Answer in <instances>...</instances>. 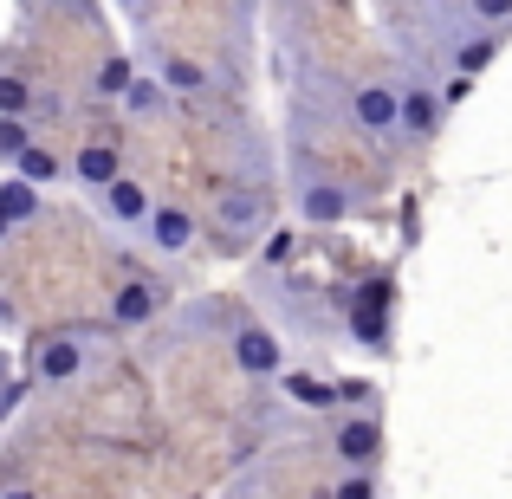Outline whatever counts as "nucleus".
<instances>
[{
	"instance_id": "f03ea898",
	"label": "nucleus",
	"mask_w": 512,
	"mask_h": 499,
	"mask_svg": "<svg viewBox=\"0 0 512 499\" xmlns=\"http://www.w3.org/2000/svg\"><path fill=\"white\" fill-rule=\"evenodd\" d=\"M85 370H91V337H78V331H59L33 350V383H46V389L78 383Z\"/></svg>"
},
{
	"instance_id": "f257e3e1",
	"label": "nucleus",
	"mask_w": 512,
	"mask_h": 499,
	"mask_svg": "<svg viewBox=\"0 0 512 499\" xmlns=\"http://www.w3.org/2000/svg\"><path fill=\"white\" fill-rule=\"evenodd\" d=\"M273 188L266 182H227L221 195H214V234L234 240V247H247V240H260L266 227H273Z\"/></svg>"
},
{
	"instance_id": "b1692460",
	"label": "nucleus",
	"mask_w": 512,
	"mask_h": 499,
	"mask_svg": "<svg viewBox=\"0 0 512 499\" xmlns=\"http://www.w3.org/2000/svg\"><path fill=\"white\" fill-rule=\"evenodd\" d=\"M467 98H474V78H461V72H454V78H441V104H448V111H461Z\"/></svg>"
},
{
	"instance_id": "5701e85b",
	"label": "nucleus",
	"mask_w": 512,
	"mask_h": 499,
	"mask_svg": "<svg viewBox=\"0 0 512 499\" xmlns=\"http://www.w3.org/2000/svg\"><path fill=\"white\" fill-rule=\"evenodd\" d=\"M26 396H33V376H26V370H13V376H7V396H0V422H20Z\"/></svg>"
},
{
	"instance_id": "4be33fe9",
	"label": "nucleus",
	"mask_w": 512,
	"mask_h": 499,
	"mask_svg": "<svg viewBox=\"0 0 512 499\" xmlns=\"http://www.w3.org/2000/svg\"><path fill=\"white\" fill-rule=\"evenodd\" d=\"M461 20L487 26V33H500V26H512V0H474V7H461Z\"/></svg>"
},
{
	"instance_id": "20e7f679",
	"label": "nucleus",
	"mask_w": 512,
	"mask_h": 499,
	"mask_svg": "<svg viewBox=\"0 0 512 499\" xmlns=\"http://www.w3.org/2000/svg\"><path fill=\"white\" fill-rule=\"evenodd\" d=\"M156 208H163V201H150V188H143L137 175H124L111 195H98V214H104V221H111V227H137V234L156 221Z\"/></svg>"
},
{
	"instance_id": "393cba45",
	"label": "nucleus",
	"mask_w": 512,
	"mask_h": 499,
	"mask_svg": "<svg viewBox=\"0 0 512 499\" xmlns=\"http://www.w3.org/2000/svg\"><path fill=\"white\" fill-rule=\"evenodd\" d=\"M331 499H376V480L370 474H344V487L331 493Z\"/></svg>"
},
{
	"instance_id": "a878e982",
	"label": "nucleus",
	"mask_w": 512,
	"mask_h": 499,
	"mask_svg": "<svg viewBox=\"0 0 512 499\" xmlns=\"http://www.w3.org/2000/svg\"><path fill=\"white\" fill-rule=\"evenodd\" d=\"M266 266H292V234H273V240H266Z\"/></svg>"
},
{
	"instance_id": "39448f33",
	"label": "nucleus",
	"mask_w": 512,
	"mask_h": 499,
	"mask_svg": "<svg viewBox=\"0 0 512 499\" xmlns=\"http://www.w3.org/2000/svg\"><path fill=\"white\" fill-rule=\"evenodd\" d=\"M143 240H150L156 253H169V260H182V253H195L201 221H195L188 208H175V201H163V208H156V221L143 227Z\"/></svg>"
},
{
	"instance_id": "f8f14e48",
	"label": "nucleus",
	"mask_w": 512,
	"mask_h": 499,
	"mask_svg": "<svg viewBox=\"0 0 512 499\" xmlns=\"http://www.w3.org/2000/svg\"><path fill=\"white\" fill-rule=\"evenodd\" d=\"M350 337H363V344H383L389 337V286L357 292V305H350Z\"/></svg>"
},
{
	"instance_id": "aec40b11",
	"label": "nucleus",
	"mask_w": 512,
	"mask_h": 499,
	"mask_svg": "<svg viewBox=\"0 0 512 499\" xmlns=\"http://www.w3.org/2000/svg\"><path fill=\"white\" fill-rule=\"evenodd\" d=\"M26 150H39V143H33V130H26L20 117H0V156H7V169L20 163Z\"/></svg>"
},
{
	"instance_id": "9b49d317",
	"label": "nucleus",
	"mask_w": 512,
	"mask_h": 499,
	"mask_svg": "<svg viewBox=\"0 0 512 499\" xmlns=\"http://www.w3.org/2000/svg\"><path fill=\"white\" fill-rule=\"evenodd\" d=\"M299 214H305V227H338L344 214H350V188H338V182H305Z\"/></svg>"
},
{
	"instance_id": "2eb2a0df",
	"label": "nucleus",
	"mask_w": 512,
	"mask_h": 499,
	"mask_svg": "<svg viewBox=\"0 0 512 499\" xmlns=\"http://www.w3.org/2000/svg\"><path fill=\"white\" fill-rule=\"evenodd\" d=\"M286 389H292V402H305V409H338V402H344L338 383H318V376H305V370H292Z\"/></svg>"
},
{
	"instance_id": "1a4fd4ad",
	"label": "nucleus",
	"mask_w": 512,
	"mask_h": 499,
	"mask_svg": "<svg viewBox=\"0 0 512 499\" xmlns=\"http://www.w3.org/2000/svg\"><path fill=\"white\" fill-rule=\"evenodd\" d=\"M441 117H448V104H441L435 85H402V137L409 143H428L441 130Z\"/></svg>"
},
{
	"instance_id": "6e6552de",
	"label": "nucleus",
	"mask_w": 512,
	"mask_h": 499,
	"mask_svg": "<svg viewBox=\"0 0 512 499\" xmlns=\"http://www.w3.org/2000/svg\"><path fill=\"white\" fill-rule=\"evenodd\" d=\"M156 312H163V292H156L150 279H124V286L111 292V325H117V331L156 325Z\"/></svg>"
},
{
	"instance_id": "ddd939ff",
	"label": "nucleus",
	"mask_w": 512,
	"mask_h": 499,
	"mask_svg": "<svg viewBox=\"0 0 512 499\" xmlns=\"http://www.w3.org/2000/svg\"><path fill=\"white\" fill-rule=\"evenodd\" d=\"M39 208H46V201H39L33 182H20V175H7V182H0V234H20Z\"/></svg>"
},
{
	"instance_id": "0eeeda50",
	"label": "nucleus",
	"mask_w": 512,
	"mask_h": 499,
	"mask_svg": "<svg viewBox=\"0 0 512 499\" xmlns=\"http://www.w3.org/2000/svg\"><path fill=\"white\" fill-rule=\"evenodd\" d=\"M234 363L247 376H286V350H279V337L266 325H240L234 331Z\"/></svg>"
},
{
	"instance_id": "6ab92c4d",
	"label": "nucleus",
	"mask_w": 512,
	"mask_h": 499,
	"mask_svg": "<svg viewBox=\"0 0 512 499\" xmlns=\"http://www.w3.org/2000/svg\"><path fill=\"white\" fill-rule=\"evenodd\" d=\"M26 111H33V91H26V78H20V72H0V117H20V124H26Z\"/></svg>"
},
{
	"instance_id": "9d476101",
	"label": "nucleus",
	"mask_w": 512,
	"mask_h": 499,
	"mask_svg": "<svg viewBox=\"0 0 512 499\" xmlns=\"http://www.w3.org/2000/svg\"><path fill=\"white\" fill-rule=\"evenodd\" d=\"M338 461L350 467V474H370V467L383 461V428H376L370 415H357V422L338 428Z\"/></svg>"
},
{
	"instance_id": "dca6fc26",
	"label": "nucleus",
	"mask_w": 512,
	"mask_h": 499,
	"mask_svg": "<svg viewBox=\"0 0 512 499\" xmlns=\"http://www.w3.org/2000/svg\"><path fill=\"white\" fill-rule=\"evenodd\" d=\"M169 98H175V91L163 85V78H137V85H130V98H124V111L130 117H163Z\"/></svg>"
},
{
	"instance_id": "f3484780",
	"label": "nucleus",
	"mask_w": 512,
	"mask_h": 499,
	"mask_svg": "<svg viewBox=\"0 0 512 499\" xmlns=\"http://www.w3.org/2000/svg\"><path fill=\"white\" fill-rule=\"evenodd\" d=\"M7 175H20V182H33V188H52V182L65 175V163H59L52 150H26V156H20V163H13Z\"/></svg>"
},
{
	"instance_id": "412c9836",
	"label": "nucleus",
	"mask_w": 512,
	"mask_h": 499,
	"mask_svg": "<svg viewBox=\"0 0 512 499\" xmlns=\"http://www.w3.org/2000/svg\"><path fill=\"white\" fill-rule=\"evenodd\" d=\"M130 85H137V72H130L124 59L98 65V98H117V104H124V98H130Z\"/></svg>"
},
{
	"instance_id": "a211bd4d",
	"label": "nucleus",
	"mask_w": 512,
	"mask_h": 499,
	"mask_svg": "<svg viewBox=\"0 0 512 499\" xmlns=\"http://www.w3.org/2000/svg\"><path fill=\"white\" fill-rule=\"evenodd\" d=\"M163 85L182 91V98H195V91H208V72H201L195 59H163Z\"/></svg>"
},
{
	"instance_id": "bb28decb",
	"label": "nucleus",
	"mask_w": 512,
	"mask_h": 499,
	"mask_svg": "<svg viewBox=\"0 0 512 499\" xmlns=\"http://www.w3.org/2000/svg\"><path fill=\"white\" fill-rule=\"evenodd\" d=\"M0 499H39V493H33V487H7Z\"/></svg>"
},
{
	"instance_id": "423d86ee",
	"label": "nucleus",
	"mask_w": 512,
	"mask_h": 499,
	"mask_svg": "<svg viewBox=\"0 0 512 499\" xmlns=\"http://www.w3.org/2000/svg\"><path fill=\"white\" fill-rule=\"evenodd\" d=\"M72 182L91 188V195H111V188L124 182V150H117V143H85V150L72 156Z\"/></svg>"
},
{
	"instance_id": "7ed1b4c3",
	"label": "nucleus",
	"mask_w": 512,
	"mask_h": 499,
	"mask_svg": "<svg viewBox=\"0 0 512 499\" xmlns=\"http://www.w3.org/2000/svg\"><path fill=\"white\" fill-rule=\"evenodd\" d=\"M350 124L370 137H402V85H357L350 91Z\"/></svg>"
},
{
	"instance_id": "4468645a",
	"label": "nucleus",
	"mask_w": 512,
	"mask_h": 499,
	"mask_svg": "<svg viewBox=\"0 0 512 499\" xmlns=\"http://www.w3.org/2000/svg\"><path fill=\"white\" fill-rule=\"evenodd\" d=\"M500 59V33H467V39H454V72L461 78H474L480 65H493Z\"/></svg>"
}]
</instances>
